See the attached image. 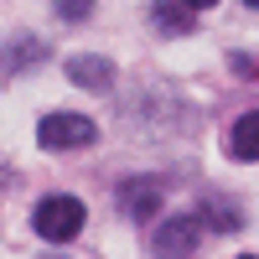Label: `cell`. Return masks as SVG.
Returning <instances> with one entry per match:
<instances>
[{
	"label": "cell",
	"mask_w": 259,
	"mask_h": 259,
	"mask_svg": "<svg viewBox=\"0 0 259 259\" xmlns=\"http://www.w3.org/2000/svg\"><path fill=\"white\" fill-rule=\"evenodd\" d=\"M182 6H192V11H207V6H218V0H182Z\"/></svg>",
	"instance_id": "12"
},
{
	"label": "cell",
	"mask_w": 259,
	"mask_h": 259,
	"mask_svg": "<svg viewBox=\"0 0 259 259\" xmlns=\"http://www.w3.org/2000/svg\"><path fill=\"white\" fill-rule=\"evenodd\" d=\"M249 6H254V11H259V0H249Z\"/></svg>",
	"instance_id": "13"
},
{
	"label": "cell",
	"mask_w": 259,
	"mask_h": 259,
	"mask_svg": "<svg viewBox=\"0 0 259 259\" xmlns=\"http://www.w3.org/2000/svg\"><path fill=\"white\" fill-rule=\"evenodd\" d=\"M244 259H254V254H244Z\"/></svg>",
	"instance_id": "14"
},
{
	"label": "cell",
	"mask_w": 259,
	"mask_h": 259,
	"mask_svg": "<svg viewBox=\"0 0 259 259\" xmlns=\"http://www.w3.org/2000/svg\"><path fill=\"white\" fill-rule=\"evenodd\" d=\"M83 218H89V212H83L78 197H41L36 212H31V228H36L47 244H68V239L83 233Z\"/></svg>",
	"instance_id": "1"
},
{
	"label": "cell",
	"mask_w": 259,
	"mask_h": 259,
	"mask_svg": "<svg viewBox=\"0 0 259 259\" xmlns=\"http://www.w3.org/2000/svg\"><path fill=\"white\" fill-rule=\"evenodd\" d=\"M16 62H41V41H26V47H11L0 57V68H16Z\"/></svg>",
	"instance_id": "10"
},
{
	"label": "cell",
	"mask_w": 259,
	"mask_h": 259,
	"mask_svg": "<svg viewBox=\"0 0 259 259\" xmlns=\"http://www.w3.org/2000/svg\"><path fill=\"white\" fill-rule=\"evenodd\" d=\"M119 192H124V197H119V207H124L135 223H145L150 212L161 207V187H156V182H124Z\"/></svg>",
	"instance_id": "4"
},
{
	"label": "cell",
	"mask_w": 259,
	"mask_h": 259,
	"mask_svg": "<svg viewBox=\"0 0 259 259\" xmlns=\"http://www.w3.org/2000/svg\"><path fill=\"white\" fill-rule=\"evenodd\" d=\"M233 68H244V78H259V62H254V57H244V52L233 57Z\"/></svg>",
	"instance_id": "11"
},
{
	"label": "cell",
	"mask_w": 259,
	"mask_h": 259,
	"mask_svg": "<svg viewBox=\"0 0 259 259\" xmlns=\"http://www.w3.org/2000/svg\"><path fill=\"white\" fill-rule=\"evenodd\" d=\"M68 73L78 89H109V78H114V68L104 57H68Z\"/></svg>",
	"instance_id": "6"
},
{
	"label": "cell",
	"mask_w": 259,
	"mask_h": 259,
	"mask_svg": "<svg viewBox=\"0 0 259 259\" xmlns=\"http://www.w3.org/2000/svg\"><path fill=\"white\" fill-rule=\"evenodd\" d=\"M202 223H212V228H223V233H228V228H239L244 218H239V207H223V202H207V207H202Z\"/></svg>",
	"instance_id": "8"
},
{
	"label": "cell",
	"mask_w": 259,
	"mask_h": 259,
	"mask_svg": "<svg viewBox=\"0 0 259 259\" xmlns=\"http://www.w3.org/2000/svg\"><path fill=\"white\" fill-rule=\"evenodd\" d=\"M36 140L47 150H78V145H94L99 140V124L89 114H41Z\"/></svg>",
	"instance_id": "2"
},
{
	"label": "cell",
	"mask_w": 259,
	"mask_h": 259,
	"mask_svg": "<svg viewBox=\"0 0 259 259\" xmlns=\"http://www.w3.org/2000/svg\"><path fill=\"white\" fill-rule=\"evenodd\" d=\"M52 11H57L62 21H89V11H94V0H52Z\"/></svg>",
	"instance_id": "9"
},
{
	"label": "cell",
	"mask_w": 259,
	"mask_h": 259,
	"mask_svg": "<svg viewBox=\"0 0 259 259\" xmlns=\"http://www.w3.org/2000/svg\"><path fill=\"white\" fill-rule=\"evenodd\" d=\"M228 150H233L239 161H259V109L239 114V124L228 130Z\"/></svg>",
	"instance_id": "5"
},
{
	"label": "cell",
	"mask_w": 259,
	"mask_h": 259,
	"mask_svg": "<svg viewBox=\"0 0 259 259\" xmlns=\"http://www.w3.org/2000/svg\"><path fill=\"white\" fill-rule=\"evenodd\" d=\"M197 239H202V218H197V212L171 218V223H161V233H156V259H187L192 249H197Z\"/></svg>",
	"instance_id": "3"
},
{
	"label": "cell",
	"mask_w": 259,
	"mask_h": 259,
	"mask_svg": "<svg viewBox=\"0 0 259 259\" xmlns=\"http://www.w3.org/2000/svg\"><path fill=\"white\" fill-rule=\"evenodd\" d=\"M150 21H156V31H166V36H182V31H192V6H150Z\"/></svg>",
	"instance_id": "7"
}]
</instances>
